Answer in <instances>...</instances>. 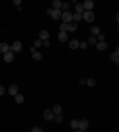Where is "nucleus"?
Returning a JSON list of instances; mask_svg holds the SVG:
<instances>
[{
    "instance_id": "obj_1",
    "label": "nucleus",
    "mask_w": 119,
    "mask_h": 132,
    "mask_svg": "<svg viewBox=\"0 0 119 132\" xmlns=\"http://www.w3.org/2000/svg\"><path fill=\"white\" fill-rule=\"evenodd\" d=\"M82 18H83L87 23H92V22L95 19V15H94V13H93V11L86 10V11L83 12V15H82Z\"/></svg>"
},
{
    "instance_id": "obj_2",
    "label": "nucleus",
    "mask_w": 119,
    "mask_h": 132,
    "mask_svg": "<svg viewBox=\"0 0 119 132\" xmlns=\"http://www.w3.org/2000/svg\"><path fill=\"white\" fill-rule=\"evenodd\" d=\"M13 59H15V54H13L12 50H7L6 52H4V61H5V62L10 63V62H12Z\"/></svg>"
},
{
    "instance_id": "obj_3",
    "label": "nucleus",
    "mask_w": 119,
    "mask_h": 132,
    "mask_svg": "<svg viewBox=\"0 0 119 132\" xmlns=\"http://www.w3.org/2000/svg\"><path fill=\"white\" fill-rule=\"evenodd\" d=\"M61 18H62L63 23H69V22L73 20V15H72L69 11H66V12H63V13L61 15Z\"/></svg>"
},
{
    "instance_id": "obj_4",
    "label": "nucleus",
    "mask_w": 119,
    "mask_h": 132,
    "mask_svg": "<svg viewBox=\"0 0 119 132\" xmlns=\"http://www.w3.org/2000/svg\"><path fill=\"white\" fill-rule=\"evenodd\" d=\"M88 120L87 119H83V120H80L79 121V127H77V131H86L88 129Z\"/></svg>"
},
{
    "instance_id": "obj_5",
    "label": "nucleus",
    "mask_w": 119,
    "mask_h": 132,
    "mask_svg": "<svg viewBox=\"0 0 119 132\" xmlns=\"http://www.w3.org/2000/svg\"><path fill=\"white\" fill-rule=\"evenodd\" d=\"M22 48H23V44H22V42H19V41H15V43L12 44V46H10V48H8V50H12V51H15V52H19V51L22 50Z\"/></svg>"
},
{
    "instance_id": "obj_6",
    "label": "nucleus",
    "mask_w": 119,
    "mask_h": 132,
    "mask_svg": "<svg viewBox=\"0 0 119 132\" xmlns=\"http://www.w3.org/2000/svg\"><path fill=\"white\" fill-rule=\"evenodd\" d=\"M61 15H62V12H61V10H52L51 11V17H52V19H55V20H59L61 19Z\"/></svg>"
},
{
    "instance_id": "obj_7",
    "label": "nucleus",
    "mask_w": 119,
    "mask_h": 132,
    "mask_svg": "<svg viewBox=\"0 0 119 132\" xmlns=\"http://www.w3.org/2000/svg\"><path fill=\"white\" fill-rule=\"evenodd\" d=\"M54 116H55V113H54L51 110H45L44 111L45 120H52V119H54Z\"/></svg>"
},
{
    "instance_id": "obj_8",
    "label": "nucleus",
    "mask_w": 119,
    "mask_h": 132,
    "mask_svg": "<svg viewBox=\"0 0 119 132\" xmlns=\"http://www.w3.org/2000/svg\"><path fill=\"white\" fill-rule=\"evenodd\" d=\"M82 5H83L85 10H93V7H94L93 0H85V2H83Z\"/></svg>"
},
{
    "instance_id": "obj_9",
    "label": "nucleus",
    "mask_w": 119,
    "mask_h": 132,
    "mask_svg": "<svg viewBox=\"0 0 119 132\" xmlns=\"http://www.w3.org/2000/svg\"><path fill=\"white\" fill-rule=\"evenodd\" d=\"M17 93H18V87H17V85H11V86L8 87V94L12 95V96H15V95H17Z\"/></svg>"
},
{
    "instance_id": "obj_10",
    "label": "nucleus",
    "mask_w": 119,
    "mask_h": 132,
    "mask_svg": "<svg viewBox=\"0 0 119 132\" xmlns=\"http://www.w3.org/2000/svg\"><path fill=\"white\" fill-rule=\"evenodd\" d=\"M67 39H68V35H67V32H66V31H61V32L59 33V41L60 42H62V43H64Z\"/></svg>"
},
{
    "instance_id": "obj_11",
    "label": "nucleus",
    "mask_w": 119,
    "mask_h": 132,
    "mask_svg": "<svg viewBox=\"0 0 119 132\" xmlns=\"http://www.w3.org/2000/svg\"><path fill=\"white\" fill-rule=\"evenodd\" d=\"M95 45H97V49L100 50V51H103V50H106V49H107V43H106L105 41H100L99 43H97Z\"/></svg>"
},
{
    "instance_id": "obj_12",
    "label": "nucleus",
    "mask_w": 119,
    "mask_h": 132,
    "mask_svg": "<svg viewBox=\"0 0 119 132\" xmlns=\"http://www.w3.org/2000/svg\"><path fill=\"white\" fill-rule=\"evenodd\" d=\"M67 24H68V31H70V32H74V31H76V29H77L76 22L72 20V22H69V23H67Z\"/></svg>"
},
{
    "instance_id": "obj_13",
    "label": "nucleus",
    "mask_w": 119,
    "mask_h": 132,
    "mask_svg": "<svg viewBox=\"0 0 119 132\" xmlns=\"http://www.w3.org/2000/svg\"><path fill=\"white\" fill-rule=\"evenodd\" d=\"M39 39L42 41H45V39H49V32L46 30H42L39 32Z\"/></svg>"
},
{
    "instance_id": "obj_14",
    "label": "nucleus",
    "mask_w": 119,
    "mask_h": 132,
    "mask_svg": "<svg viewBox=\"0 0 119 132\" xmlns=\"http://www.w3.org/2000/svg\"><path fill=\"white\" fill-rule=\"evenodd\" d=\"M79 44H80L79 41L73 39V41H70V42H69V48H70V49H73V50H75V49H77V48H79Z\"/></svg>"
},
{
    "instance_id": "obj_15",
    "label": "nucleus",
    "mask_w": 119,
    "mask_h": 132,
    "mask_svg": "<svg viewBox=\"0 0 119 132\" xmlns=\"http://www.w3.org/2000/svg\"><path fill=\"white\" fill-rule=\"evenodd\" d=\"M8 48H10V46H8V44L7 43H4V42L0 43V52H1V54L6 52V51L8 50Z\"/></svg>"
},
{
    "instance_id": "obj_16",
    "label": "nucleus",
    "mask_w": 119,
    "mask_h": 132,
    "mask_svg": "<svg viewBox=\"0 0 119 132\" xmlns=\"http://www.w3.org/2000/svg\"><path fill=\"white\" fill-rule=\"evenodd\" d=\"M118 52H119V51H116V50H114V52H112V54H111V61H114V62H116V64H118V63H119Z\"/></svg>"
},
{
    "instance_id": "obj_17",
    "label": "nucleus",
    "mask_w": 119,
    "mask_h": 132,
    "mask_svg": "<svg viewBox=\"0 0 119 132\" xmlns=\"http://www.w3.org/2000/svg\"><path fill=\"white\" fill-rule=\"evenodd\" d=\"M15 103H24V95L17 93V95H15Z\"/></svg>"
},
{
    "instance_id": "obj_18",
    "label": "nucleus",
    "mask_w": 119,
    "mask_h": 132,
    "mask_svg": "<svg viewBox=\"0 0 119 132\" xmlns=\"http://www.w3.org/2000/svg\"><path fill=\"white\" fill-rule=\"evenodd\" d=\"M75 10H76V12H77V13H81V15L85 12V7H83V5H82V4H76Z\"/></svg>"
},
{
    "instance_id": "obj_19",
    "label": "nucleus",
    "mask_w": 119,
    "mask_h": 132,
    "mask_svg": "<svg viewBox=\"0 0 119 132\" xmlns=\"http://www.w3.org/2000/svg\"><path fill=\"white\" fill-rule=\"evenodd\" d=\"M32 59L35 61H41L42 59V54L38 52V51H35V52H32Z\"/></svg>"
},
{
    "instance_id": "obj_20",
    "label": "nucleus",
    "mask_w": 119,
    "mask_h": 132,
    "mask_svg": "<svg viewBox=\"0 0 119 132\" xmlns=\"http://www.w3.org/2000/svg\"><path fill=\"white\" fill-rule=\"evenodd\" d=\"M90 33H92L93 36H98V35L100 33L99 26H93V28H90Z\"/></svg>"
},
{
    "instance_id": "obj_21",
    "label": "nucleus",
    "mask_w": 119,
    "mask_h": 132,
    "mask_svg": "<svg viewBox=\"0 0 119 132\" xmlns=\"http://www.w3.org/2000/svg\"><path fill=\"white\" fill-rule=\"evenodd\" d=\"M61 5H62L61 0H52V6H54V8L61 10Z\"/></svg>"
},
{
    "instance_id": "obj_22",
    "label": "nucleus",
    "mask_w": 119,
    "mask_h": 132,
    "mask_svg": "<svg viewBox=\"0 0 119 132\" xmlns=\"http://www.w3.org/2000/svg\"><path fill=\"white\" fill-rule=\"evenodd\" d=\"M70 127H72L73 130H77V127H79V120L73 119V120L70 121Z\"/></svg>"
},
{
    "instance_id": "obj_23",
    "label": "nucleus",
    "mask_w": 119,
    "mask_h": 132,
    "mask_svg": "<svg viewBox=\"0 0 119 132\" xmlns=\"http://www.w3.org/2000/svg\"><path fill=\"white\" fill-rule=\"evenodd\" d=\"M86 83H87L88 87H94V86L97 85V81H95L93 77H90V79H88V80L86 81Z\"/></svg>"
},
{
    "instance_id": "obj_24",
    "label": "nucleus",
    "mask_w": 119,
    "mask_h": 132,
    "mask_svg": "<svg viewBox=\"0 0 119 132\" xmlns=\"http://www.w3.org/2000/svg\"><path fill=\"white\" fill-rule=\"evenodd\" d=\"M52 112H54L55 114H60V113L62 112V107H61V105H54V110H52Z\"/></svg>"
},
{
    "instance_id": "obj_25",
    "label": "nucleus",
    "mask_w": 119,
    "mask_h": 132,
    "mask_svg": "<svg viewBox=\"0 0 119 132\" xmlns=\"http://www.w3.org/2000/svg\"><path fill=\"white\" fill-rule=\"evenodd\" d=\"M81 19H82V15H81V13L75 12L74 15H73V20H74V22H80Z\"/></svg>"
},
{
    "instance_id": "obj_26",
    "label": "nucleus",
    "mask_w": 119,
    "mask_h": 132,
    "mask_svg": "<svg viewBox=\"0 0 119 132\" xmlns=\"http://www.w3.org/2000/svg\"><path fill=\"white\" fill-rule=\"evenodd\" d=\"M60 30L67 32V31H68V24H67V23H62V24L60 25Z\"/></svg>"
},
{
    "instance_id": "obj_27",
    "label": "nucleus",
    "mask_w": 119,
    "mask_h": 132,
    "mask_svg": "<svg viewBox=\"0 0 119 132\" xmlns=\"http://www.w3.org/2000/svg\"><path fill=\"white\" fill-rule=\"evenodd\" d=\"M54 119H55L56 123H62V120H63V118H62V116H61V113H60V114H55V116H54Z\"/></svg>"
},
{
    "instance_id": "obj_28",
    "label": "nucleus",
    "mask_w": 119,
    "mask_h": 132,
    "mask_svg": "<svg viewBox=\"0 0 119 132\" xmlns=\"http://www.w3.org/2000/svg\"><path fill=\"white\" fill-rule=\"evenodd\" d=\"M41 45H42V39H39V38L33 42V46H35V48H39Z\"/></svg>"
},
{
    "instance_id": "obj_29",
    "label": "nucleus",
    "mask_w": 119,
    "mask_h": 132,
    "mask_svg": "<svg viewBox=\"0 0 119 132\" xmlns=\"http://www.w3.org/2000/svg\"><path fill=\"white\" fill-rule=\"evenodd\" d=\"M88 43L92 44V45H95V44H97V38H94V36L89 37V38H88Z\"/></svg>"
},
{
    "instance_id": "obj_30",
    "label": "nucleus",
    "mask_w": 119,
    "mask_h": 132,
    "mask_svg": "<svg viewBox=\"0 0 119 132\" xmlns=\"http://www.w3.org/2000/svg\"><path fill=\"white\" fill-rule=\"evenodd\" d=\"M87 42H80V44H79V48H81V49H87Z\"/></svg>"
},
{
    "instance_id": "obj_31",
    "label": "nucleus",
    "mask_w": 119,
    "mask_h": 132,
    "mask_svg": "<svg viewBox=\"0 0 119 132\" xmlns=\"http://www.w3.org/2000/svg\"><path fill=\"white\" fill-rule=\"evenodd\" d=\"M69 4L68 2H62V5H61V8H63V10H69Z\"/></svg>"
},
{
    "instance_id": "obj_32",
    "label": "nucleus",
    "mask_w": 119,
    "mask_h": 132,
    "mask_svg": "<svg viewBox=\"0 0 119 132\" xmlns=\"http://www.w3.org/2000/svg\"><path fill=\"white\" fill-rule=\"evenodd\" d=\"M42 45H43L44 48H49V46H50V42H49V39L43 41V42H42Z\"/></svg>"
},
{
    "instance_id": "obj_33",
    "label": "nucleus",
    "mask_w": 119,
    "mask_h": 132,
    "mask_svg": "<svg viewBox=\"0 0 119 132\" xmlns=\"http://www.w3.org/2000/svg\"><path fill=\"white\" fill-rule=\"evenodd\" d=\"M32 131H33V132H42V131H43V129H42V127H39V126H35V127L32 129Z\"/></svg>"
},
{
    "instance_id": "obj_34",
    "label": "nucleus",
    "mask_w": 119,
    "mask_h": 132,
    "mask_svg": "<svg viewBox=\"0 0 119 132\" xmlns=\"http://www.w3.org/2000/svg\"><path fill=\"white\" fill-rule=\"evenodd\" d=\"M98 39H99V41H105V36L103 33H99V35H98Z\"/></svg>"
},
{
    "instance_id": "obj_35",
    "label": "nucleus",
    "mask_w": 119,
    "mask_h": 132,
    "mask_svg": "<svg viewBox=\"0 0 119 132\" xmlns=\"http://www.w3.org/2000/svg\"><path fill=\"white\" fill-rule=\"evenodd\" d=\"M5 94V87L4 86H0V96Z\"/></svg>"
},
{
    "instance_id": "obj_36",
    "label": "nucleus",
    "mask_w": 119,
    "mask_h": 132,
    "mask_svg": "<svg viewBox=\"0 0 119 132\" xmlns=\"http://www.w3.org/2000/svg\"><path fill=\"white\" fill-rule=\"evenodd\" d=\"M22 1H23V0H13V5H15V6H19V5L22 4Z\"/></svg>"
},
{
    "instance_id": "obj_37",
    "label": "nucleus",
    "mask_w": 119,
    "mask_h": 132,
    "mask_svg": "<svg viewBox=\"0 0 119 132\" xmlns=\"http://www.w3.org/2000/svg\"><path fill=\"white\" fill-rule=\"evenodd\" d=\"M80 83H81V85H85V83H86V80H85V79H80Z\"/></svg>"
},
{
    "instance_id": "obj_38",
    "label": "nucleus",
    "mask_w": 119,
    "mask_h": 132,
    "mask_svg": "<svg viewBox=\"0 0 119 132\" xmlns=\"http://www.w3.org/2000/svg\"><path fill=\"white\" fill-rule=\"evenodd\" d=\"M17 11H18V12H22V11H23V8L20 7V5H19V6L17 7Z\"/></svg>"
},
{
    "instance_id": "obj_39",
    "label": "nucleus",
    "mask_w": 119,
    "mask_h": 132,
    "mask_svg": "<svg viewBox=\"0 0 119 132\" xmlns=\"http://www.w3.org/2000/svg\"><path fill=\"white\" fill-rule=\"evenodd\" d=\"M30 51H31V52H35V51H36V48H35V46L30 48Z\"/></svg>"
},
{
    "instance_id": "obj_40",
    "label": "nucleus",
    "mask_w": 119,
    "mask_h": 132,
    "mask_svg": "<svg viewBox=\"0 0 119 132\" xmlns=\"http://www.w3.org/2000/svg\"><path fill=\"white\" fill-rule=\"evenodd\" d=\"M51 11H52V10H46V15H51Z\"/></svg>"
},
{
    "instance_id": "obj_41",
    "label": "nucleus",
    "mask_w": 119,
    "mask_h": 132,
    "mask_svg": "<svg viewBox=\"0 0 119 132\" xmlns=\"http://www.w3.org/2000/svg\"><path fill=\"white\" fill-rule=\"evenodd\" d=\"M116 20H117V22H119V15H118V13L116 15Z\"/></svg>"
},
{
    "instance_id": "obj_42",
    "label": "nucleus",
    "mask_w": 119,
    "mask_h": 132,
    "mask_svg": "<svg viewBox=\"0 0 119 132\" xmlns=\"http://www.w3.org/2000/svg\"><path fill=\"white\" fill-rule=\"evenodd\" d=\"M72 1H73L74 4H77V0H72Z\"/></svg>"
}]
</instances>
